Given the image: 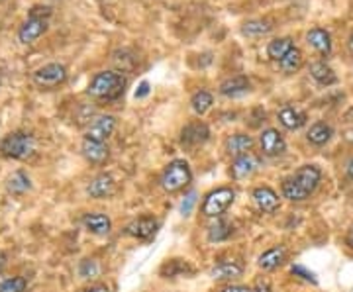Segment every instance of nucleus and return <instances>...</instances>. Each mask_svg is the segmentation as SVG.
<instances>
[{
  "mask_svg": "<svg viewBox=\"0 0 353 292\" xmlns=\"http://www.w3.org/2000/svg\"><path fill=\"white\" fill-rule=\"evenodd\" d=\"M322 181V171L318 165H302L283 183V196L291 202H304L316 192Z\"/></svg>",
  "mask_w": 353,
  "mask_h": 292,
  "instance_id": "obj_1",
  "label": "nucleus"
},
{
  "mask_svg": "<svg viewBox=\"0 0 353 292\" xmlns=\"http://www.w3.org/2000/svg\"><path fill=\"white\" fill-rule=\"evenodd\" d=\"M126 90V77L118 71H101L96 73L87 87V94L94 101L112 103L118 101Z\"/></svg>",
  "mask_w": 353,
  "mask_h": 292,
  "instance_id": "obj_2",
  "label": "nucleus"
},
{
  "mask_svg": "<svg viewBox=\"0 0 353 292\" xmlns=\"http://www.w3.org/2000/svg\"><path fill=\"white\" fill-rule=\"evenodd\" d=\"M36 153V137L28 132H10L0 140V155L14 161H26Z\"/></svg>",
  "mask_w": 353,
  "mask_h": 292,
  "instance_id": "obj_3",
  "label": "nucleus"
},
{
  "mask_svg": "<svg viewBox=\"0 0 353 292\" xmlns=\"http://www.w3.org/2000/svg\"><path fill=\"white\" fill-rule=\"evenodd\" d=\"M49 16H51V8L49 6H34L29 10L28 20L18 29L20 44L29 45L34 44L38 38H42L47 31V26H49Z\"/></svg>",
  "mask_w": 353,
  "mask_h": 292,
  "instance_id": "obj_4",
  "label": "nucleus"
},
{
  "mask_svg": "<svg viewBox=\"0 0 353 292\" xmlns=\"http://www.w3.org/2000/svg\"><path fill=\"white\" fill-rule=\"evenodd\" d=\"M192 181V171L189 167V163L183 159L171 161L161 175V187L167 192H176L183 190L185 187H189Z\"/></svg>",
  "mask_w": 353,
  "mask_h": 292,
  "instance_id": "obj_5",
  "label": "nucleus"
},
{
  "mask_svg": "<svg viewBox=\"0 0 353 292\" xmlns=\"http://www.w3.org/2000/svg\"><path fill=\"white\" fill-rule=\"evenodd\" d=\"M235 192L230 187H220V189L208 192L202 202V214L206 218H220L222 214L234 204Z\"/></svg>",
  "mask_w": 353,
  "mask_h": 292,
  "instance_id": "obj_6",
  "label": "nucleus"
},
{
  "mask_svg": "<svg viewBox=\"0 0 353 292\" xmlns=\"http://www.w3.org/2000/svg\"><path fill=\"white\" fill-rule=\"evenodd\" d=\"M31 81L40 88L61 87L67 81V69L61 63H47V65L34 71Z\"/></svg>",
  "mask_w": 353,
  "mask_h": 292,
  "instance_id": "obj_7",
  "label": "nucleus"
},
{
  "mask_svg": "<svg viewBox=\"0 0 353 292\" xmlns=\"http://www.w3.org/2000/svg\"><path fill=\"white\" fill-rule=\"evenodd\" d=\"M116 130V118L112 114H103V116L94 118L88 124L87 132H85V140H92V142H104L114 133Z\"/></svg>",
  "mask_w": 353,
  "mask_h": 292,
  "instance_id": "obj_8",
  "label": "nucleus"
},
{
  "mask_svg": "<svg viewBox=\"0 0 353 292\" xmlns=\"http://www.w3.org/2000/svg\"><path fill=\"white\" fill-rule=\"evenodd\" d=\"M210 137V128L206 126L205 122L196 120L187 124L183 130H181V144L185 147H198L208 142Z\"/></svg>",
  "mask_w": 353,
  "mask_h": 292,
  "instance_id": "obj_9",
  "label": "nucleus"
},
{
  "mask_svg": "<svg viewBox=\"0 0 353 292\" xmlns=\"http://www.w3.org/2000/svg\"><path fill=\"white\" fill-rule=\"evenodd\" d=\"M157 228H159V222L153 216H142V218L133 220L126 226V235L135 237L140 241H149L153 235L157 234Z\"/></svg>",
  "mask_w": 353,
  "mask_h": 292,
  "instance_id": "obj_10",
  "label": "nucleus"
},
{
  "mask_svg": "<svg viewBox=\"0 0 353 292\" xmlns=\"http://www.w3.org/2000/svg\"><path fill=\"white\" fill-rule=\"evenodd\" d=\"M259 146H261V151L267 157H279L287 151V144H285V137L280 135L279 130L275 128H267L261 132V137H259Z\"/></svg>",
  "mask_w": 353,
  "mask_h": 292,
  "instance_id": "obj_11",
  "label": "nucleus"
},
{
  "mask_svg": "<svg viewBox=\"0 0 353 292\" xmlns=\"http://www.w3.org/2000/svg\"><path fill=\"white\" fill-rule=\"evenodd\" d=\"M259 167H261L259 157H255L253 153H248V155H239L232 161L230 173L235 181H241V178H250L251 175H255L259 171Z\"/></svg>",
  "mask_w": 353,
  "mask_h": 292,
  "instance_id": "obj_12",
  "label": "nucleus"
},
{
  "mask_svg": "<svg viewBox=\"0 0 353 292\" xmlns=\"http://www.w3.org/2000/svg\"><path fill=\"white\" fill-rule=\"evenodd\" d=\"M251 198H253L255 206H257L261 212H265V214H273V212L279 210V194L273 189H269V187H257V189H253Z\"/></svg>",
  "mask_w": 353,
  "mask_h": 292,
  "instance_id": "obj_13",
  "label": "nucleus"
},
{
  "mask_svg": "<svg viewBox=\"0 0 353 292\" xmlns=\"http://www.w3.org/2000/svg\"><path fill=\"white\" fill-rule=\"evenodd\" d=\"M81 153L90 165H104L110 159V149L104 142H92V140H83L81 144Z\"/></svg>",
  "mask_w": 353,
  "mask_h": 292,
  "instance_id": "obj_14",
  "label": "nucleus"
},
{
  "mask_svg": "<svg viewBox=\"0 0 353 292\" xmlns=\"http://www.w3.org/2000/svg\"><path fill=\"white\" fill-rule=\"evenodd\" d=\"M114 190H116L114 176L110 175V173H101V175H96L88 183L87 194L90 198H106V196L114 194Z\"/></svg>",
  "mask_w": 353,
  "mask_h": 292,
  "instance_id": "obj_15",
  "label": "nucleus"
},
{
  "mask_svg": "<svg viewBox=\"0 0 353 292\" xmlns=\"http://www.w3.org/2000/svg\"><path fill=\"white\" fill-rule=\"evenodd\" d=\"M306 44L318 51L322 57H328L332 53V36L324 28H312L306 31Z\"/></svg>",
  "mask_w": 353,
  "mask_h": 292,
  "instance_id": "obj_16",
  "label": "nucleus"
},
{
  "mask_svg": "<svg viewBox=\"0 0 353 292\" xmlns=\"http://www.w3.org/2000/svg\"><path fill=\"white\" fill-rule=\"evenodd\" d=\"M83 228L92 235H108L112 230V222L106 214L101 212H88L83 216Z\"/></svg>",
  "mask_w": 353,
  "mask_h": 292,
  "instance_id": "obj_17",
  "label": "nucleus"
},
{
  "mask_svg": "<svg viewBox=\"0 0 353 292\" xmlns=\"http://www.w3.org/2000/svg\"><path fill=\"white\" fill-rule=\"evenodd\" d=\"M251 83L248 77L244 75H235V77H230L226 79L220 85V94L226 96V98H235V96H244L246 92H250Z\"/></svg>",
  "mask_w": 353,
  "mask_h": 292,
  "instance_id": "obj_18",
  "label": "nucleus"
},
{
  "mask_svg": "<svg viewBox=\"0 0 353 292\" xmlns=\"http://www.w3.org/2000/svg\"><path fill=\"white\" fill-rule=\"evenodd\" d=\"M277 118H279L280 126L287 128V130H300L304 124H306V114L294 106H283L279 112H277Z\"/></svg>",
  "mask_w": 353,
  "mask_h": 292,
  "instance_id": "obj_19",
  "label": "nucleus"
},
{
  "mask_svg": "<svg viewBox=\"0 0 353 292\" xmlns=\"http://www.w3.org/2000/svg\"><path fill=\"white\" fill-rule=\"evenodd\" d=\"M310 77L318 83V85H322V87H330V85H334V83H338V75L336 71L326 63V61H314V63H310Z\"/></svg>",
  "mask_w": 353,
  "mask_h": 292,
  "instance_id": "obj_20",
  "label": "nucleus"
},
{
  "mask_svg": "<svg viewBox=\"0 0 353 292\" xmlns=\"http://www.w3.org/2000/svg\"><path fill=\"white\" fill-rule=\"evenodd\" d=\"M253 147V137L250 133H234L226 140V151L232 157H239V155H248Z\"/></svg>",
  "mask_w": 353,
  "mask_h": 292,
  "instance_id": "obj_21",
  "label": "nucleus"
},
{
  "mask_svg": "<svg viewBox=\"0 0 353 292\" xmlns=\"http://www.w3.org/2000/svg\"><path fill=\"white\" fill-rule=\"evenodd\" d=\"M285 259H287V249L283 245H277V248L267 249L265 253H261L259 259H257V265L263 271H275L277 267L285 263Z\"/></svg>",
  "mask_w": 353,
  "mask_h": 292,
  "instance_id": "obj_22",
  "label": "nucleus"
},
{
  "mask_svg": "<svg viewBox=\"0 0 353 292\" xmlns=\"http://www.w3.org/2000/svg\"><path fill=\"white\" fill-rule=\"evenodd\" d=\"M332 135H334V130H332L330 124H326V122H314L309 128V132H306V140H309L312 146L322 147L332 140Z\"/></svg>",
  "mask_w": 353,
  "mask_h": 292,
  "instance_id": "obj_23",
  "label": "nucleus"
},
{
  "mask_svg": "<svg viewBox=\"0 0 353 292\" xmlns=\"http://www.w3.org/2000/svg\"><path fill=\"white\" fill-rule=\"evenodd\" d=\"M241 273H244V267L235 261H222L210 269V277L216 280H232V278L241 277Z\"/></svg>",
  "mask_w": 353,
  "mask_h": 292,
  "instance_id": "obj_24",
  "label": "nucleus"
},
{
  "mask_svg": "<svg viewBox=\"0 0 353 292\" xmlns=\"http://www.w3.org/2000/svg\"><path fill=\"white\" fill-rule=\"evenodd\" d=\"M31 189V181L24 171H14L12 175L6 178V190L14 196L26 194Z\"/></svg>",
  "mask_w": 353,
  "mask_h": 292,
  "instance_id": "obj_25",
  "label": "nucleus"
},
{
  "mask_svg": "<svg viewBox=\"0 0 353 292\" xmlns=\"http://www.w3.org/2000/svg\"><path fill=\"white\" fill-rule=\"evenodd\" d=\"M302 63H304V55H302V51L294 45L293 49H291L285 57L280 59L279 67L285 75H294L296 71H300Z\"/></svg>",
  "mask_w": 353,
  "mask_h": 292,
  "instance_id": "obj_26",
  "label": "nucleus"
},
{
  "mask_svg": "<svg viewBox=\"0 0 353 292\" xmlns=\"http://www.w3.org/2000/svg\"><path fill=\"white\" fill-rule=\"evenodd\" d=\"M234 234V228H232V224L228 222V220H222V218H216V222L208 228V241H212V243H218V241H224V239H228L230 235Z\"/></svg>",
  "mask_w": 353,
  "mask_h": 292,
  "instance_id": "obj_27",
  "label": "nucleus"
},
{
  "mask_svg": "<svg viewBox=\"0 0 353 292\" xmlns=\"http://www.w3.org/2000/svg\"><path fill=\"white\" fill-rule=\"evenodd\" d=\"M293 47L294 44L291 38H277V40L269 42V45H267V55L273 61H280Z\"/></svg>",
  "mask_w": 353,
  "mask_h": 292,
  "instance_id": "obj_28",
  "label": "nucleus"
},
{
  "mask_svg": "<svg viewBox=\"0 0 353 292\" xmlns=\"http://www.w3.org/2000/svg\"><path fill=\"white\" fill-rule=\"evenodd\" d=\"M212 104H214V98H212V94L208 90H198V92L192 94L191 108L192 112L198 114V116H205L206 112L212 108Z\"/></svg>",
  "mask_w": 353,
  "mask_h": 292,
  "instance_id": "obj_29",
  "label": "nucleus"
},
{
  "mask_svg": "<svg viewBox=\"0 0 353 292\" xmlns=\"http://www.w3.org/2000/svg\"><path fill=\"white\" fill-rule=\"evenodd\" d=\"M273 29V24L269 20H248L244 26H241V34L244 36H251V38H259V36H265Z\"/></svg>",
  "mask_w": 353,
  "mask_h": 292,
  "instance_id": "obj_30",
  "label": "nucleus"
},
{
  "mask_svg": "<svg viewBox=\"0 0 353 292\" xmlns=\"http://www.w3.org/2000/svg\"><path fill=\"white\" fill-rule=\"evenodd\" d=\"M187 273H192V267L185 259H171L161 267V275L163 277H181V275H187Z\"/></svg>",
  "mask_w": 353,
  "mask_h": 292,
  "instance_id": "obj_31",
  "label": "nucleus"
},
{
  "mask_svg": "<svg viewBox=\"0 0 353 292\" xmlns=\"http://www.w3.org/2000/svg\"><path fill=\"white\" fill-rule=\"evenodd\" d=\"M26 289H28V280L24 277L4 278L0 282V292H26Z\"/></svg>",
  "mask_w": 353,
  "mask_h": 292,
  "instance_id": "obj_32",
  "label": "nucleus"
},
{
  "mask_svg": "<svg viewBox=\"0 0 353 292\" xmlns=\"http://www.w3.org/2000/svg\"><path fill=\"white\" fill-rule=\"evenodd\" d=\"M99 275V263L94 259H83L79 265V277L92 278Z\"/></svg>",
  "mask_w": 353,
  "mask_h": 292,
  "instance_id": "obj_33",
  "label": "nucleus"
},
{
  "mask_svg": "<svg viewBox=\"0 0 353 292\" xmlns=\"http://www.w3.org/2000/svg\"><path fill=\"white\" fill-rule=\"evenodd\" d=\"M291 273H293L294 277L302 278V280H306V282H312V284H318V278H316V275L312 273V271H309L304 265H293L291 267Z\"/></svg>",
  "mask_w": 353,
  "mask_h": 292,
  "instance_id": "obj_34",
  "label": "nucleus"
},
{
  "mask_svg": "<svg viewBox=\"0 0 353 292\" xmlns=\"http://www.w3.org/2000/svg\"><path fill=\"white\" fill-rule=\"evenodd\" d=\"M196 196H198V194H196L194 190L185 196V200L181 202V208H179V212H181L183 216H191L192 208H194V204H196Z\"/></svg>",
  "mask_w": 353,
  "mask_h": 292,
  "instance_id": "obj_35",
  "label": "nucleus"
},
{
  "mask_svg": "<svg viewBox=\"0 0 353 292\" xmlns=\"http://www.w3.org/2000/svg\"><path fill=\"white\" fill-rule=\"evenodd\" d=\"M147 94H149V83L144 81V83L138 87V90H135V98H146Z\"/></svg>",
  "mask_w": 353,
  "mask_h": 292,
  "instance_id": "obj_36",
  "label": "nucleus"
},
{
  "mask_svg": "<svg viewBox=\"0 0 353 292\" xmlns=\"http://www.w3.org/2000/svg\"><path fill=\"white\" fill-rule=\"evenodd\" d=\"M250 292H271V287H269V282L259 280L257 284H253V287H251Z\"/></svg>",
  "mask_w": 353,
  "mask_h": 292,
  "instance_id": "obj_37",
  "label": "nucleus"
},
{
  "mask_svg": "<svg viewBox=\"0 0 353 292\" xmlns=\"http://www.w3.org/2000/svg\"><path fill=\"white\" fill-rule=\"evenodd\" d=\"M251 287H244V284H232V287H226L222 292H250Z\"/></svg>",
  "mask_w": 353,
  "mask_h": 292,
  "instance_id": "obj_38",
  "label": "nucleus"
},
{
  "mask_svg": "<svg viewBox=\"0 0 353 292\" xmlns=\"http://www.w3.org/2000/svg\"><path fill=\"white\" fill-rule=\"evenodd\" d=\"M83 292H110V289L106 284H103V282H99V284H92V287L85 289Z\"/></svg>",
  "mask_w": 353,
  "mask_h": 292,
  "instance_id": "obj_39",
  "label": "nucleus"
},
{
  "mask_svg": "<svg viewBox=\"0 0 353 292\" xmlns=\"http://www.w3.org/2000/svg\"><path fill=\"white\" fill-rule=\"evenodd\" d=\"M345 175L353 181V157H350V161L345 163Z\"/></svg>",
  "mask_w": 353,
  "mask_h": 292,
  "instance_id": "obj_40",
  "label": "nucleus"
},
{
  "mask_svg": "<svg viewBox=\"0 0 353 292\" xmlns=\"http://www.w3.org/2000/svg\"><path fill=\"white\" fill-rule=\"evenodd\" d=\"M345 243H348V245H350V248L353 249V228H352V230H350V232H348V237H345Z\"/></svg>",
  "mask_w": 353,
  "mask_h": 292,
  "instance_id": "obj_41",
  "label": "nucleus"
},
{
  "mask_svg": "<svg viewBox=\"0 0 353 292\" xmlns=\"http://www.w3.org/2000/svg\"><path fill=\"white\" fill-rule=\"evenodd\" d=\"M348 49H350V53H352V57H353V31H352V36H350V40H348Z\"/></svg>",
  "mask_w": 353,
  "mask_h": 292,
  "instance_id": "obj_42",
  "label": "nucleus"
},
{
  "mask_svg": "<svg viewBox=\"0 0 353 292\" xmlns=\"http://www.w3.org/2000/svg\"><path fill=\"white\" fill-rule=\"evenodd\" d=\"M0 2H2V0H0Z\"/></svg>",
  "mask_w": 353,
  "mask_h": 292,
  "instance_id": "obj_43",
  "label": "nucleus"
}]
</instances>
